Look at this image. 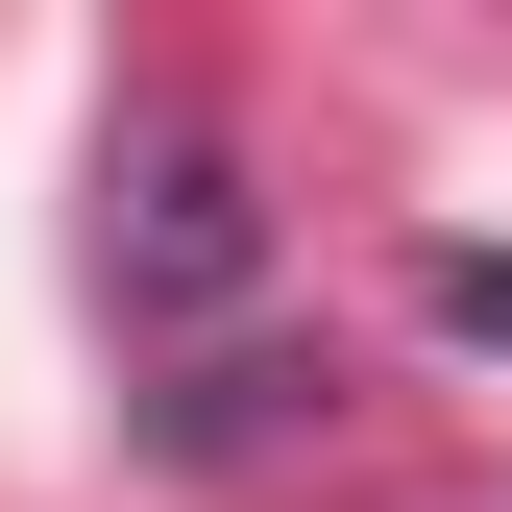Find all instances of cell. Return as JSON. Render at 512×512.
<instances>
[{"instance_id": "3", "label": "cell", "mask_w": 512, "mask_h": 512, "mask_svg": "<svg viewBox=\"0 0 512 512\" xmlns=\"http://www.w3.org/2000/svg\"><path fill=\"white\" fill-rule=\"evenodd\" d=\"M439 342H512V244H464V269H439Z\"/></svg>"}, {"instance_id": "2", "label": "cell", "mask_w": 512, "mask_h": 512, "mask_svg": "<svg viewBox=\"0 0 512 512\" xmlns=\"http://www.w3.org/2000/svg\"><path fill=\"white\" fill-rule=\"evenodd\" d=\"M293 391H317V366H196L147 439H171V464H269V439H293Z\"/></svg>"}, {"instance_id": "1", "label": "cell", "mask_w": 512, "mask_h": 512, "mask_svg": "<svg viewBox=\"0 0 512 512\" xmlns=\"http://www.w3.org/2000/svg\"><path fill=\"white\" fill-rule=\"evenodd\" d=\"M244 269H269V220H244V171L196 147V122H147V147H122V293H147V317H220Z\"/></svg>"}]
</instances>
